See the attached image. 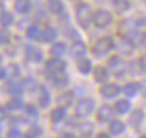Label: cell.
Masks as SVG:
<instances>
[{"label":"cell","instance_id":"cell-6","mask_svg":"<svg viewBox=\"0 0 146 138\" xmlns=\"http://www.w3.org/2000/svg\"><path fill=\"white\" fill-rule=\"evenodd\" d=\"M120 93V87L117 84H106L104 87H101V95L104 98H113Z\"/></svg>","mask_w":146,"mask_h":138},{"label":"cell","instance_id":"cell-39","mask_svg":"<svg viewBox=\"0 0 146 138\" xmlns=\"http://www.w3.org/2000/svg\"><path fill=\"white\" fill-rule=\"evenodd\" d=\"M96 138H109V137H107V135H106V133H100V135H98V137H96Z\"/></svg>","mask_w":146,"mask_h":138},{"label":"cell","instance_id":"cell-27","mask_svg":"<svg viewBox=\"0 0 146 138\" xmlns=\"http://www.w3.org/2000/svg\"><path fill=\"white\" fill-rule=\"evenodd\" d=\"M138 88H140V85H138L137 82H131V84H127L126 87H124V93H126L127 96H132L138 92Z\"/></svg>","mask_w":146,"mask_h":138},{"label":"cell","instance_id":"cell-28","mask_svg":"<svg viewBox=\"0 0 146 138\" xmlns=\"http://www.w3.org/2000/svg\"><path fill=\"white\" fill-rule=\"evenodd\" d=\"M11 23H13V14L11 13H3V14L0 16V25L9 26Z\"/></svg>","mask_w":146,"mask_h":138},{"label":"cell","instance_id":"cell-25","mask_svg":"<svg viewBox=\"0 0 146 138\" xmlns=\"http://www.w3.org/2000/svg\"><path fill=\"white\" fill-rule=\"evenodd\" d=\"M27 36H28L30 39H39V37H40V30H39V26H36V25L30 26V28L27 30Z\"/></svg>","mask_w":146,"mask_h":138},{"label":"cell","instance_id":"cell-30","mask_svg":"<svg viewBox=\"0 0 146 138\" xmlns=\"http://www.w3.org/2000/svg\"><path fill=\"white\" fill-rule=\"evenodd\" d=\"M6 107L11 109V110H17V109L22 107V101H20V99H17V98H14V99H11V101L8 102V106H6Z\"/></svg>","mask_w":146,"mask_h":138},{"label":"cell","instance_id":"cell-26","mask_svg":"<svg viewBox=\"0 0 146 138\" xmlns=\"http://www.w3.org/2000/svg\"><path fill=\"white\" fill-rule=\"evenodd\" d=\"M53 82L54 84L58 85V87H64L65 84H67V76H65V75H62V73H58V75H53Z\"/></svg>","mask_w":146,"mask_h":138},{"label":"cell","instance_id":"cell-12","mask_svg":"<svg viewBox=\"0 0 146 138\" xmlns=\"http://www.w3.org/2000/svg\"><path fill=\"white\" fill-rule=\"evenodd\" d=\"M48 9H50L53 14H61L64 5H62V0H48Z\"/></svg>","mask_w":146,"mask_h":138},{"label":"cell","instance_id":"cell-16","mask_svg":"<svg viewBox=\"0 0 146 138\" xmlns=\"http://www.w3.org/2000/svg\"><path fill=\"white\" fill-rule=\"evenodd\" d=\"M107 78H109V73H107V70L104 67H96L95 68V79L98 82H104Z\"/></svg>","mask_w":146,"mask_h":138},{"label":"cell","instance_id":"cell-22","mask_svg":"<svg viewBox=\"0 0 146 138\" xmlns=\"http://www.w3.org/2000/svg\"><path fill=\"white\" fill-rule=\"evenodd\" d=\"M39 135H40V127L36 126V124H33V126H31L28 130H27L25 138H37Z\"/></svg>","mask_w":146,"mask_h":138},{"label":"cell","instance_id":"cell-5","mask_svg":"<svg viewBox=\"0 0 146 138\" xmlns=\"http://www.w3.org/2000/svg\"><path fill=\"white\" fill-rule=\"evenodd\" d=\"M47 70L48 73L51 75H58V73H62L65 70V62L61 61L59 57H53L47 62Z\"/></svg>","mask_w":146,"mask_h":138},{"label":"cell","instance_id":"cell-31","mask_svg":"<svg viewBox=\"0 0 146 138\" xmlns=\"http://www.w3.org/2000/svg\"><path fill=\"white\" fill-rule=\"evenodd\" d=\"M79 129H81V135L86 137V138H87L90 133H92V126H90V124H82Z\"/></svg>","mask_w":146,"mask_h":138},{"label":"cell","instance_id":"cell-36","mask_svg":"<svg viewBox=\"0 0 146 138\" xmlns=\"http://www.w3.org/2000/svg\"><path fill=\"white\" fill-rule=\"evenodd\" d=\"M140 67H141V70H143L145 73H146V54L140 59Z\"/></svg>","mask_w":146,"mask_h":138},{"label":"cell","instance_id":"cell-35","mask_svg":"<svg viewBox=\"0 0 146 138\" xmlns=\"http://www.w3.org/2000/svg\"><path fill=\"white\" fill-rule=\"evenodd\" d=\"M8 71L11 73V76H17V75H19V68H17L16 65H11V67L8 68Z\"/></svg>","mask_w":146,"mask_h":138},{"label":"cell","instance_id":"cell-15","mask_svg":"<svg viewBox=\"0 0 146 138\" xmlns=\"http://www.w3.org/2000/svg\"><path fill=\"white\" fill-rule=\"evenodd\" d=\"M109 130H110V133H113V135L123 133L124 132V124L121 121H112L109 124Z\"/></svg>","mask_w":146,"mask_h":138},{"label":"cell","instance_id":"cell-33","mask_svg":"<svg viewBox=\"0 0 146 138\" xmlns=\"http://www.w3.org/2000/svg\"><path fill=\"white\" fill-rule=\"evenodd\" d=\"M25 110H27V113H28V115H31V116H37V109L34 107V106L28 104V106L25 107Z\"/></svg>","mask_w":146,"mask_h":138},{"label":"cell","instance_id":"cell-11","mask_svg":"<svg viewBox=\"0 0 146 138\" xmlns=\"http://www.w3.org/2000/svg\"><path fill=\"white\" fill-rule=\"evenodd\" d=\"M72 54L75 57H81L86 54V45L81 42V40H78V42H75L72 45Z\"/></svg>","mask_w":146,"mask_h":138},{"label":"cell","instance_id":"cell-23","mask_svg":"<svg viewBox=\"0 0 146 138\" xmlns=\"http://www.w3.org/2000/svg\"><path fill=\"white\" fill-rule=\"evenodd\" d=\"M112 3L117 11H126L129 8V2L127 0H112Z\"/></svg>","mask_w":146,"mask_h":138},{"label":"cell","instance_id":"cell-17","mask_svg":"<svg viewBox=\"0 0 146 138\" xmlns=\"http://www.w3.org/2000/svg\"><path fill=\"white\" fill-rule=\"evenodd\" d=\"M129 109H131V104L127 99H120L115 104V110L118 113H126V112H129Z\"/></svg>","mask_w":146,"mask_h":138},{"label":"cell","instance_id":"cell-7","mask_svg":"<svg viewBox=\"0 0 146 138\" xmlns=\"http://www.w3.org/2000/svg\"><path fill=\"white\" fill-rule=\"evenodd\" d=\"M113 109L109 107V106H103V107H100L98 110V120L100 121H110L113 116Z\"/></svg>","mask_w":146,"mask_h":138},{"label":"cell","instance_id":"cell-20","mask_svg":"<svg viewBox=\"0 0 146 138\" xmlns=\"http://www.w3.org/2000/svg\"><path fill=\"white\" fill-rule=\"evenodd\" d=\"M72 98H73V93L67 92V93H64V95L59 96V98H58V102L61 104V107H67V106L72 102Z\"/></svg>","mask_w":146,"mask_h":138},{"label":"cell","instance_id":"cell-34","mask_svg":"<svg viewBox=\"0 0 146 138\" xmlns=\"http://www.w3.org/2000/svg\"><path fill=\"white\" fill-rule=\"evenodd\" d=\"M8 138H22V133L19 132V130H9V133H8Z\"/></svg>","mask_w":146,"mask_h":138},{"label":"cell","instance_id":"cell-1","mask_svg":"<svg viewBox=\"0 0 146 138\" xmlns=\"http://www.w3.org/2000/svg\"><path fill=\"white\" fill-rule=\"evenodd\" d=\"M76 20L82 28H87L90 25V22L93 20V16H92V9L87 3H79L76 6Z\"/></svg>","mask_w":146,"mask_h":138},{"label":"cell","instance_id":"cell-37","mask_svg":"<svg viewBox=\"0 0 146 138\" xmlns=\"http://www.w3.org/2000/svg\"><path fill=\"white\" fill-rule=\"evenodd\" d=\"M61 138H76L75 135H72V133H65V135H62Z\"/></svg>","mask_w":146,"mask_h":138},{"label":"cell","instance_id":"cell-24","mask_svg":"<svg viewBox=\"0 0 146 138\" xmlns=\"http://www.w3.org/2000/svg\"><path fill=\"white\" fill-rule=\"evenodd\" d=\"M64 53H65V45L64 44L59 42V44H54V45L51 47V54H53V56L58 57V56H62Z\"/></svg>","mask_w":146,"mask_h":138},{"label":"cell","instance_id":"cell-13","mask_svg":"<svg viewBox=\"0 0 146 138\" xmlns=\"http://www.w3.org/2000/svg\"><path fill=\"white\" fill-rule=\"evenodd\" d=\"M31 8V3L30 0H16V11L17 13H22V14H25V13H28Z\"/></svg>","mask_w":146,"mask_h":138},{"label":"cell","instance_id":"cell-21","mask_svg":"<svg viewBox=\"0 0 146 138\" xmlns=\"http://www.w3.org/2000/svg\"><path fill=\"white\" fill-rule=\"evenodd\" d=\"M39 102L42 107H47L48 102H50V96H48V92L45 88H39Z\"/></svg>","mask_w":146,"mask_h":138},{"label":"cell","instance_id":"cell-19","mask_svg":"<svg viewBox=\"0 0 146 138\" xmlns=\"http://www.w3.org/2000/svg\"><path fill=\"white\" fill-rule=\"evenodd\" d=\"M78 70L81 71V73H84V75H87L90 70H92V64H90V61L87 59H81L78 62Z\"/></svg>","mask_w":146,"mask_h":138},{"label":"cell","instance_id":"cell-3","mask_svg":"<svg viewBox=\"0 0 146 138\" xmlns=\"http://www.w3.org/2000/svg\"><path fill=\"white\" fill-rule=\"evenodd\" d=\"M110 22H112V16H110L109 11H104V9H98V11L93 14V23L100 28H104V26H109Z\"/></svg>","mask_w":146,"mask_h":138},{"label":"cell","instance_id":"cell-32","mask_svg":"<svg viewBox=\"0 0 146 138\" xmlns=\"http://www.w3.org/2000/svg\"><path fill=\"white\" fill-rule=\"evenodd\" d=\"M8 90L13 93V95H19L20 92H22V88H20L19 84H9L8 85Z\"/></svg>","mask_w":146,"mask_h":138},{"label":"cell","instance_id":"cell-14","mask_svg":"<svg viewBox=\"0 0 146 138\" xmlns=\"http://www.w3.org/2000/svg\"><path fill=\"white\" fill-rule=\"evenodd\" d=\"M141 121H143V112L141 110H135V112L131 113V118H129V123L132 124V126H140Z\"/></svg>","mask_w":146,"mask_h":138},{"label":"cell","instance_id":"cell-4","mask_svg":"<svg viewBox=\"0 0 146 138\" xmlns=\"http://www.w3.org/2000/svg\"><path fill=\"white\" fill-rule=\"evenodd\" d=\"M93 107H95V104H93L92 99H81V101L76 104V113L81 116H87L90 113L93 112Z\"/></svg>","mask_w":146,"mask_h":138},{"label":"cell","instance_id":"cell-42","mask_svg":"<svg viewBox=\"0 0 146 138\" xmlns=\"http://www.w3.org/2000/svg\"><path fill=\"white\" fill-rule=\"evenodd\" d=\"M141 138H146V135H143V137H141Z\"/></svg>","mask_w":146,"mask_h":138},{"label":"cell","instance_id":"cell-29","mask_svg":"<svg viewBox=\"0 0 146 138\" xmlns=\"http://www.w3.org/2000/svg\"><path fill=\"white\" fill-rule=\"evenodd\" d=\"M9 37H11V34H9V31L6 28H0V44H6L9 40Z\"/></svg>","mask_w":146,"mask_h":138},{"label":"cell","instance_id":"cell-9","mask_svg":"<svg viewBox=\"0 0 146 138\" xmlns=\"http://www.w3.org/2000/svg\"><path fill=\"white\" fill-rule=\"evenodd\" d=\"M54 37H56V30L51 26H47L44 31H40V39L44 42H51V40H54Z\"/></svg>","mask_w":146,"mask_h":138},{"label":"cell","instance_id":"cell-8","mask_svg":"<svg viewBox=\"0 0 146 138\" xmlns=\"http://www.w3.org/2000/svg\"><path fill=\"white\" fill-rule=\"evenodd\" d=\"M109 67L117 73V76H118V75L121 76V73H123V68H124V64L121 62V59H120L118 56H113V57H110V59H109Z\"/></svg>","mask_w":146,"mask_h":138},{"label":"cell","instance_id":"cell-18","mask_svg":"<svg viewBox=\"0 0 146 138\" xmlns=\"http://www.w3.org/2000/svg\"><path fill=\"white\" fill-rule=\"evenodd\" d=\"M64 116H65V110H64V107H58V109H54L53 112H51V121L59 123L61 120H64Z\"/></svg>","mask_w":146,"mask_h":138},{"label":"cell","instance_id":"cell-38","mask_svg":"<svg viewBox=\"0 0 146 138\" xmlns=\"http://www.w3.org/2000/svg\"><path fill=\"white\" fill-rule=\"evenodd\" d=\"M5 73H6V71H5V70H3V68H2V67H0V79H2L3 76H5Z\"/></svg>","mask_w":146,"mask_h":138},{"label":"cell","instance_id":"cell-2","mask_svg":"<svg viewBox=\"0 0 146 138\" xmlns=\"http://www.w3.org/2000/svg\"><path fill=\"white\" fill-rule=\"evenodd\" d=\"M112 47H113V40L110 39V37H101V39L95 44V47H93V53H95L96 56H104L106 53H109V51L112 50Z\"/></svg>","mask_w":146,"mask_h":138},{"label":"cell","instance_id":"cell-40","mask_svg":"<svg viewBox=\"0 0 146 138\" xmlns=\"http://www.w3.org/2000/svg\"><path fill=\"white\" fill-rule=\"evenodd\" d=\"M3 116H5V110L0 109V118H3Z\"/></svg>","mask_w":146,"mask_h":138},{"label":"cell","instance_id":"cell-10","mask_svg":"<svg viewBox=\"0 0 146 138\" xmlns=\"http://www.w3.org/2000/svg\"><path fill=\"white\" fill-rule=\"evenodd\" d=\"M27 57H28L31 62H39L42 59V53L34 47H28L27 48Z\"/></svg>","mask_w":146,"mask_h":138},{"label":"cell","instance_id":"cell-41","mask_svg":"<svg viewBox=\"0 0 146 138\" xmlns=\"http://www.w3.org/2000/svg\"><path fill=\"white\" fill-rule=\"evenodd\" d=\"M2 14H3V5L0 3V16H2Z\"/></svg>","mask_w":146,"mask_h":138}]
</instances>
